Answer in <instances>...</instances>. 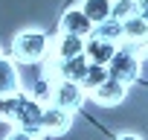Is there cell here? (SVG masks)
<instances>
[{
  "label": "cell",
  "instance_id": "cell-1",
  "mask_svg": "<svg viewBox=\"0 0 148 140\" xmlns=\"http://www.w3.org/2000/svg\"><path fill=\"white\" fill-rule=\"evenodd\" d=\"M49 50V38L41 29H23L12 41V61L18 64H38Z\"/></svg>",
  "mask_w": 148,
  "mask_h": 140
},
{
  "label": "cell",
  "instance_id": "cell-2",
  "mask_svg": "<svg viewBox=\"0 0 148 140\" xmlns=\"http://www.w3.org/2000/svg\"><path fill=\"white\" fill-rule=\"evenodd\" d=\"M105 67H108V76L110 79H116L122 85H134L139 79V73H142V58L134 53V47H122V50L116 47L113 58Z\"/></svg>",
  "mask_w": 148,
  "mask_h": 140
},
{
  "label": "cell",
  "instance_id": "cell-3",
  "mask_svg": "<svg viewBox=\"0 0 148 140\" xmlns=\"http://www.w3.org/2000/svg\"><path fill=\"white\" fill-rule=\"evenodd\" d=\"M41 114H44V102H38L35 96H26L18 91V102H15V111H12V123L23 131H32L35 137L41 134Z\"/></svg>",
  "mask_w": 148,
  "mask_h": 140
},
{
  "label": "cell",
  "instance_id": "cell-4",
  "mask_svg": "<svg viewBox=\"0 0 148 140\" xmlns=\"http://www.w3.org/2000/svg\"><path fill=\"white\" fill-rule=\"evenodd\" d=\"M84 99H87V94L82 91L79 82L55 79V85H52V102H55V105H61L64 111H73V114H76V111L84 105Z\"/></svg>",
  "mask_w": 148,
  "mask_h": 140
},
{
  "label": "cell",
  "instance_id": "cell-5",
  "mask_svg": "<svg viewBox=\"0 0 148 140\" xmlns=\"http://www.w3.org/2000/svg\"><path fill=\"white\" fill-rule=\"evenodd\" d=\"M70 125H73V111H64L55 102H47L44 105V114H41V134L44 137H58Z\"/></svg>",
  "mask_w": 148,
  "mask_h": 140
},
{
  "label": "cell",
  "instance_id": "cell-6",
  "mask_svg": "<svg viewBox=\"0 0 148 140\" xmlns=\"http://www.w3.org/2000/svg\"><path fill=\"white\" fill-rule=\"evenodd\" d=\"M125 94H128V85H122V82H116V79L108 76L99 88L90 91V99L99 102V105H119L125 99Z\"/></svg>",
  "mask_w": 148,
  "mask_h": 140
},
{
  "label": "cell",
  "instance_id": "cell-7",
  "mask_svg": "<svg viewBox=\"0 0 148 140\" xmlns=\"http://www.w3.org/2000/svg\"><path fill=\"white\" fill-rule=\"evenodd\" d=\"M113 53H116V44L113 41H105V38H99V35H87L84 38V55H87V61H93V64H108L110 58H113Z\"/></svg>",
  "mask_w": 148,
  "mask_h": 140
},
{
  "label": "cell",
  "instance_id": "cell-8",
  "mask_svg": "<svg viewBox=\"0 0 148 140\" xmlns=\"http://www.w3.org/2000/svg\"><path fill=\"white\" fill-rule=\"evenodd\" d=\"M61 32H70V35H82V38H87L90 32H93V24H90V18L82 12V6L76 9H67L64 15H61Z\"/></svg>",
  "mask_w": 148,
  "mask_h": 140
},
{
  "label": "cell",
  "instance_id": "cell-9",
  "mask_svg": "<svg viewBox=\"0 0 148 140\" xmlns=\"http://www.w3.org/2000/svg\"><path fill=\"white\" fill-rule=\"evenodd\" d=\"M87 70V55L79 53L73 58H55V76L58 79H70V82H79Z\"/></svg>",
  "mask_w": 148,
  "mask_h": 140
},
{
  "label": "cell",
  "instance_id": "cell-10",
  "mask_svg": "<svg viewBox=\"0 0 148 140\" xmlns=\"http://www.w3.org/2000/svg\"><path fill=\"white\" fill-rule=\"evenodd\" d=\"M148 38V21L142 18V15H128L125 21H122V41H128V44H139V41H145Z\"/></svg>",
  "mask_w": 148,
  "mask_h": 140
},
{
  "label": "cell",
  "instance_id": "cell-11",
  "mask_svg": "<svg viewBox=\"0 0 148 140\" xmlns=\"http://www.w3.org/2000/svg\"><path fill=\"white\" fill-rule=\"evenodd\" d=\"M21 91V76L12 58L0 55V94H18Z\"/></svg>",
  "mask_w": 148,
  "mask_h": 140
},
{
  "label": "cell",
  "instance_id": "cell-12",
  "mask_svg": "<svg viewBox=\"0 0 148 140\" xmlns=\"http://www.w3.org/2000/svg\"><path fill=\"white\" fill-rule=\"evenodd\" d=\"M84 53V38L82 35H70V32H61L55 38V58H73Z\"/></svg>",
  "mask_w": 148,
  "mask_h": 140
},
{
  "label": "cell",
  "instance_id": "cell-13",
  "mask_svg": "<svg viewBox=\"0 0 148 140\" xmlns=\"http://www.w3.org/2000/svg\"><path fill=\"white\" fill-rule=\"evenodd\" d=\"M105 79H108V67H105V64H93V61H87V70H84V76L79 79V85H82L84 94H90V91L99 88Z\"/></svg>",
  "mask_w": 148,
  "mask_h": 140
},
{
  "label": "cell",
  "instance_id": "cell-14",
  "mask_svg": "<svg viewBox=\"0 0 148 140\" xmlns=\"http://www.w3.org/2000/svg\"><path fill=\"white\" fill-rule=\"evenodd\" d=\"M110 3L113 0H84L82 3V12L90 18V24H102L105 18H110Z\"/></svg>",
  "mask_w": 148,
  "mask_h": 140
},
{
  "label": "cell",
  "instance_id": "cell-15",
  "mask_svg": "<svg viewBox=\"0 0 148 140\" xmlns=\"http://www.w3.org/2000/svg\"><path fill=\"white\" fill-rule=\"evenodd\" d=\"M93 35H99V38H105V41L119 44V41H122V21H116V18H105L102 24H96V26H93Z\"/></svg>",
  "mask_w": 148,
  "mask_h": 140
},
{
  "label": "cell",
  "instance_id": "cell-16",
  "mask_svg": "<svg viewBox=\"0 0 148 140\" xmlns=\"http://www.w3.org/2000/svg\"><path fill=\"white\" fill-rule=\"evenodd\" d=\"M29 96H35L38 102H52V82L49 79H35V85H32V94Z\"/></svg>",
  "mask_w": 148,
  "mask_h": 140
},
{
  "label": "cell",
  "instance_id": "cell-17",
  "mask_svg": "<svg viewBox=\"0 0 148 140\" xmlns=\"http://www.w3.org/2000/svg\"><path fill=\"white\" fill-rule=\"evenodd\" d=\"M134 12H136L134 9V0H113V3H110V18H116V21H125Z\"/></svg>",
  "mask_w": 148,
  "mask_h": 140
},
{
  "label": "cell",
  "instance_id": "cell-18",
  "mask_svg": "<svg viewBox=\"0 0 148 140\" xmlns=\"http://www.w3.org/2000/svg\"><path fill=\"white\" fill-rule=\"evenodd\" d=\"M15 102H18V94H0V120H9L12 117Z\"/></svg>",
  "mask_w": 148,
  "mask_h": 140
},
{
  "label": "cell",
  "instance_id": "cell-19",
  "mask_svg": "<svg viewBox=\"0 0 148 140\" xmlns=\"http://www.w3.org/2000/svg\"><path fill=\"white\" fill-rule=\"evenodd\" d=\"M6 140H38V137H35L32 131H23V128H18V125H15V128L6 134Z\"/></svg>",
  "mask_w": 148,
  "mask_h": 140
},
{
  "label": "cell",
  "instance_id": "cell-20",
  "mask_svg": "<svg viewBox=\"0 0 148 140\" xmlns=\"http://www.w3.org/2000/svg\"><path fill=\"white\" fill-rule=\"evenodd\" d=\"M134 53H136L139 58H148V38H145V41H139V44H134Z\"/></svg>",
  "mask_w": 148,
  "mask_h": 140
},
{
  "label": "cell",
  "instance_id": "cell-21",
  "mask_svg": "<svg viewBox=\"0 0 148 140\" xmlns=\"http://www.w3.org/2000/svg\"><path fill=\"white\" fill-rule=\"evenodd\" d=\"M113 140H142V137H136V134H119V137H113Z\"/></svg>",
  "mask_w": 148,
  "mask_h": 140
}]
</instances>
